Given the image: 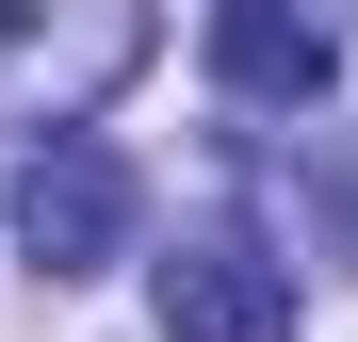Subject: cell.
<instances>
[{
  "mask_svg": "<svg viewBox=\"0 0 358 342\" xmlns=\"http://www.w3.org/2000/svg\"><path fill=\"white\" fill-rule=\"evenodd\" d=\"M131 0H0V131H66L98 82H131Z\"/></svg>",
  "mask_w": 358,
  "mask_h": 342,
  "instance_id": "6da1fadb",
  "label": "cell"
},
{
  "mask_svg": "<svg viewBox=\"0 0 358 342\" xmlns=\"http://www.w3.org/2000/svg\"><path fill=\"white\" fill-rule=\"evenodd\" d=\"M17 245H33V277H98V261H131V163H114L98 131H33Z\"/></svg>",
  "mask_w": 358,
  "mask_h": 342,
  "instance_id": "7a4b0ae2",
  "label": "cell"
},
{
  "mask_svg": "<svg viewBox=\"0 0 358 342\" xmlns=\"http://www.w3.org/2000/svg\"><path fill=\"white\" fill-rule=\"evenodd\" d=\"M163 342H293V261L261 245V228H179Z\"/></svg>",
  "mask_w": 358,
  "mask_h": 342,
  "instance_id": "3957f363",
  "label": "cell"
},
{
  "mask_svg": "<svg viewBox=\"0 0 358 342\" xmlns=\"http://www.w3.org/2000/svg\"><path fill=\"white\" fill-rule=\"evenodd\" d=\"M212 82L245 98V114H326L342 82V49L293 17V0H212Z\"/></svg>",
  "mask_w": 358,
  "mask_h": 342,
  "instance_id": "277c9868",
  "label": "cell"
},
{
  "mask_svg": "<svg viewBox=\"0 0 358 342\" xmlns=\"http://www.w3.org/2000/svg\"><path fill=\"white\" fill-rule=\"evenodd\" d=\"M326 196H342V245H358V147H342V163H326Z\"/></svg>",
  "mask_w": 358,
  "mask_h": 342,
  "instance_id": "5b68a950",
  "label": "cell"
}]
</instances>
